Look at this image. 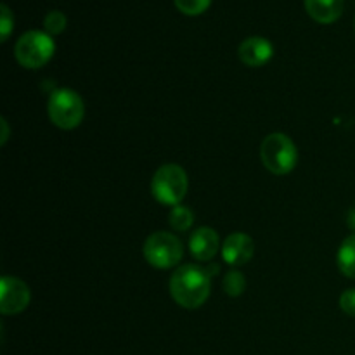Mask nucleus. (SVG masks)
<instances>
[{"label": "nucleus", "instance_id": "f257e3e1", "mask_svg": "<svg viewBox=\"0 0 355 355\" xmlns=\"http://www.w3.org/2000/svg\"><path fill=\"white\" fill-rule=\"evenodd\" d=\"M170 295L179 307L200 309L211 291V276L205 267L196 263L180 266L170 277Z\"/></svg>", "mask_w": 355, "mask_h": 355}, {"label": "nucleus", "instance_id": "f03ea898", "mask_svg": "<svg viewBox=\"0 0 355 355\" xmlns=\"http://www.w3.org/2000/svg\"><path fill=\"white\" fill-rule=\"evenodd\" d=\"M260 159L274 175H288L298 163V149L291 137L283 132H274L260 144Z\"/></svg>", "mask_w": 355, "mask_h": 355}, {"label": "nucleus", "instance_id": "7ed1b4c3", "mask_svg": "<svg viewBox=\"0 0 355 355\" xmlns=\"http://www.w3.org/2000/svg\"><path fill=\"white\" fill-rule=\"evenodd\" d=\"M189 189L186 170L177 163H166L155 172L151 180V194L159 205L177 207L182 203Z\"/></svg>", "mask_w": 355, "mask_h": 355}, {"label": "nucleus", "instance_id": "20e7f679", "mask_svg": "<svg viewBox=\"0 0 355 355\" xmlns=\"http://www.w3.org/2000/svg\"><path fill=\"white\" fill-rule=\"evenodd\" d=\"M47 113L52 125L61 130H73L80 127L85 116V103L73 89H58L51 94Z\"/></svg>", "mask_w": 355, "mask_h": 355}, {"label": "nucleus", "instance_id": "39448f33", "mask_svg": "<svg viewBox=\"0 0 355 355\" xmlns=\"http://www.w3.org/2000/svg\"><path fill=\"white\" fill-rule=\"evenodd\" d=\"M146 262L156 269H172L180 263L184 248L175 234L166 231H156L148 236L142 246Z\"/></svg>", "mask_w": 355, "mask_h": 355}, {"label": "nucleus", "instance_id": "423d86ee", "mask_svg": "<svg viewBox=\"0 0 355 355\" xmlns=\"http://www.w3.org/2000/svg\"><path fill=\"white\" fill-rule=\"evenodd\" d=\"M55 52V44L52 37L45 31L31 30L21 35L14 47V55L17 62L26 69H38L47 64Z\"/></svg>", "mask_w": 355, "mask_h": 355}, {"label": "nucleus", "instance_id": "0eeeda50", "mask_svg": "<svg viewBox=\"0 0 355 355\" xmlns=\"http://www.w3.org/2000/svg\"><path fill=\"white\" fill-rule=\"evenodd\" d=\"M31 291L24 281L14 276H3L0 281V312L14 315L23 312L30 305Z\"/></svg>", "mask_w": 355, "mask_h": 355}, {"label": "nucleus", "instance_id": "6e6552de", "mask_svg": "<svg viewBox=\"0 0 355 355\" xmlns=\"http://www.w3.org/2000/svg\"><path fill=\"white\" fill-rule=\"evenodd\" d=\"M255 243L245 232H232L222 243V259L229 266H245L253 259Z\"/></svg>", "mask_w": 355, "mask_h": 355}, {"label": "nucleus", "instance_id": "1a4fd4ad", "mask_svg": "<svg viewBox=\"0 0 355 355\" xmlns=\"http://www.w3.org/2000/svg\"><path fill=\"white\" fill-rule=\"evenodd\" d=\"M238 55L241 62L250 68H262L272 59L274 47L267 38L248 37L239 44Z\"/></svg>", "mask_w": 355, "mask_h": 355}, {"label": "nucleus", "instance_id": "9d476101", "mask_svg": "<svg viewBox=\"0 0 355 355\" xmlns=\"http://www.w3.org/2000/svg\"><path fill=\"white\" fill-rule=\"evenodd\" d=\"M220 248V238L217 231L211 227H200L191 234L189 252L198 262H210L218 253Z\"/></svg>", "mask_w": 355, "mask_h": 355}, {"label": "nucleus", "instance_id": "9b49d317", "mask_svg": "<svg viewBox=\"0 0 355 355\" xmlns=\"http://www.w3.org/2000/svg\"><path fill=\"white\" fill-rule=\"evenodd\" d=\"M309 16L321 24H331L340 19L345 0H304Z\"/></svg>", "mask_w": 355, "mask_h": 355}, {"label": "nucleus", "instance_id": "f8f14e48", "mask_svg": "<svg viewBox=\"0 0 355 355\" xmlns=\"http://www.w3.org/2000/svg\"><path fill=\"white\" fill-rule=\"evenodd\" d=\"M336 263L343 276L355 279V234L343 239L336 253Z\"/></svg>", "mask_w": 355, "mask_h": 355}, {"label": "nucleus", "instance_id": "ddd939ff", "mask_svg": "<svg viewBox=\"0 0 355 355\" xmlns=\"http://www.w3.org/2000/svg\"><path fill=\"white\" fill-rule=\"evenodd\" d=\"M168 222L172 225L173 231L177 232H186L189 231L191 225L194 224V214L191 208L184 207V205H177V207H172L168 215Z\"/></svg>", "mask_w": 355, "mask_h": 355}, {"label": "nucleus", "instance_id": "4468645a", "mask_svg": "<svg viewBox=\"0 0 355 355\" xmlns=\"http://www.w3.org/2000/svg\"><path fill=\"white\" fill-rule=\"evenodd\" d=\"M222 286H224V291L229 295V297L236 298V297H239V295L245 293L246 279H245V276H243L241 270L232 269L224 276Z\"/></svg>", "mask_w": 355, "mask_h": 355}, {"label": "nucleus", "instance_id": "2eb2a0df", "mask_svg": "<svg viewBox=\"0 0 355 355\" xmlns=\"http://www.w3.org/2000/svg\"><path fill=\"white\" fill-rule=\"evenodd\" d=\"M66 24H68V19H66V16L61 10H51L44 19L45 33H49L51 37L61 35L66 30Z\"/></svg>", "mask_w": 355, "mask_h": 355}, {"label": "nucleus", "instance_id": "dca6fc26", "mask_svg": "<svg viewBox=\"0 0 355 355\" xmlns=\"http://www.w3.org/2000/svg\"><path fill=\"white\" fill-rule=\"evenodd\" d=\"M173 2L177 9L186 16H200L211 6V0H173Z\"/></svg>", "mask_w": 355, "mask_h": 355}, {"label": "nucleus", "instance_id": "f3484780", "mask_svg": "<svg viewBox=\"0 0 355 355\" xmlns=\"http://www.w3.org/2000/svg\"><path fill=\"white\" fill-rule=\"evenodd\" d=\"M14 28V14L7 7V3L0 6V40L6 42Z\"/></svg>", "mask_w": 355, "mask_h": 355}, {"label": "nucleus", "instance_id": "a211bd4d", "mask_svg": "<svg viewBox=\"0 0 355 355\" xmlns=\"http://www.w3.org/2000/svg\"><path fill=\"white\" fill-rule=\"evenodd\" d=\"M340 309L350 318H355V288L343 291L340 297Z\"/></svg>", "mask_w": 355, "mask_h": 355}, {"label": "nucleus", "instance_id": "6ab92c4d", "mask_svg": "<svg viewBox=\"0 0 355 355\" xmlns=\"http://www.w3.org/2000/svg\"><path fill=\"white\" fill-rule=\"evenodd\" d=\"M0 125H2V141H0V142H2V144H6V142H7V139H9V125H7V121L6 120H3V118H2V121H0Z\"/></svg>", "mask_w": 355, "mask_h": 355}, {"label": "nucleus", "instance_id": "aec40b11", "mask_svg": "<svg viewBox=\"0 0 355 355\" xmlns=\"http://www.w3.org/2000/svg\"><path fill=\"white\" fill-rule=\"evenodd\" d=\"M347 224H349V227L352 229V231H355V207L349 211V217H347Z\"/></svg>", "mask_w": 355, "mask_h": 355}]
</instances>
